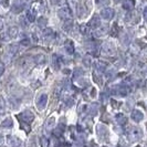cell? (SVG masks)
I'll list each match as a JSON object with an SVG mask.
<instances>
[{
  "label": "cell",
  "mask_w": 147,
  "mask_h": 147,
  "mask_svg": "<svg viewBox=\"0 0 147 147\" xmlns=\"http://www.w3.org/2000/svg\"><path fill=\"white\" fill-rule=\"evenodd\" d=\"M102 17H103L104 19H112L113 18V16H114V11L112 10V9H105L102 11Z\"/></svg>",
  "instance_id": "cell-1"
},
{
  "label": "cell",
  "mask_w": 147,
  "mask_h": 147,
  "mask_svg": "<svg viewBox=\"0 0 147 147\" xmlns=\"http://www.w3.org/2000/svg\"><path fill=\"white\" fill-rule=\"evenodd\" d=\"M133 7H134V0H126V2L124 3V8L132 9Z\"/></svg>",
  "instance_id": "cell-2"
},
{
  "label": "cell",
  "mask_w": 147,
  "mask_h": 147,
  "mask_svg": "<svg viewBox=\"0 0 147 147\" xmlns=\"http://www.w3.org/2000/svg\"><path fill=\"white\" fill-rule=\"evenodd\" d=\"M17 33H18V30H17V28H11V29H10V34H11V37H15V36H17Z\"/></svg>",
  "instance_id": "cell-3"
},
{
  "label": "cell",
  "mask_w": 147,
  "mask_h": 147,
  "mask_svg": "<svg viewBox=\"0 0 147 147\" xmlns=\"http://www.w3.org/2000/svg\"><path fill=\"white\" fill-rule=\"evenodd\" d=\"M145 18L147 19V8L145 9Z\"/></svg>",
  "instance_id": "cell-4"
}]
</instances>
